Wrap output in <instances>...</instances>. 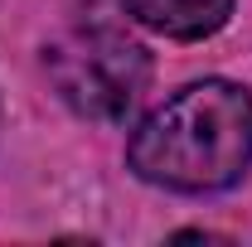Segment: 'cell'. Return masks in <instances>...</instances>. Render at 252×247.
<instances>
[{"label":"cell","mask_w":252,"mask_h":247,"mask_svg":"<svg viewBox=\"0 0 252 247\" xmlns=\"http://www.w3.org/2000/svg\"><path fill=\"white\" fill-rule=\"evenodd\" d=\"M126 160L146 185L175 194L238 185L252 165V93L228 78L180 88L136 126Z\"/></svg>","instance_id":"cell-1"},{"label":"cell","mask_w":252,"mask_h":247,"mask_svg":"<svg viewBox=\"0 0 252 247\" xmlns=\"http://www.w3.org/2000/svg\"><path fill=\"white\" fill-rule=\"evenodd\" d=\"M49 78L73 112L93 122H122L151 83V59L112 25H78L49 44Z\"/></svg>","instance_id":"cell-2"},{"label":"cell","mask_w":252,"mask_h":247,"mask_svg":"<svg viewBox=\"0 0 252 247\" xmlns=\"http://www.w3.org/2000/svg\"><path fill=\"white\" fill-rule=\"evenodd\" d=\"M122 10L165 39H209L228 25L233 0H122Z\"/></svg>","instance_id":"cell-3"}]
</instances>
